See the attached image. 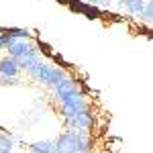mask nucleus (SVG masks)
<instances>
[{"label": "nucleus", "instance_id": "1", "mask_svg": "<svg viewBox=\"0 0 153 153\" xmlns=\"http://www.w3.org/2000/svg\"><path fill=\"white\" fill-rule=\"evenodd\" d=\"M53 94H55V100L59 102V110H61V114L65 118V123L71 120L78 112L88 108L80 84L76 80H71L70 76H65L63 80H59L53 86Z\"/></svg>", "mask_w": 153, "mask_h": 153}, {"label": "nucleus", "instance_id": "2", "mask_svg": "<svg viewBox=\"0 0 153 153\" xmlns=\"http://www.w3.org/2000/svg\"><path fill=\"white\" fill-rule=\"evenodd\" d=\"M55 153H90L92 137L86 129H68L55 139Z\"/></svg>", "mask_w": 153, "mask_h": 153}, {"label": "nucleus", "instance_id": "3", "mask_svg": "<svg viewBox=\"0 0 153 153\" xmlns=\"http://www.w3.org/2000/svg\"><path fill=\"white\" fill-rule=\"evenodd\" d=\"M25 71L35 80V82H41V84H47V86H55L59 80H63L68 74L63 68H59V65H53V63H49L45 61L43 57H37L33 63H29Z\"/></svg>", "mask_w": 153, "mask_h": 153}, {"label": "nucleus", "instance_id": "4", "mask_svg": "<svg viewBox=\"0 0 153 153\" xmlns=\"http://www.w3.org/2000/svg\"><path fill=\"white\" fill-rule=\"evenodd\" d=\"M6 51H8L10 57L16 59V63H19L21 70H25L29 63H33L37 57H41V55H39V49H37L29 39H16Z\"/></svg>", "mask_w": 153, "mask_h": 153}, {"label": "nucleus", "instance_id": "5", "mask_svg": "<svg viewBox=\"0 0 153 153\" xmlns=\"http://www.w3.org/2000/svg\"><path fill=\"white\" fill-rule=\"evenodd\" d=\"M19 63H16V59L10 57V55H6V57L0 59V76H12V78H16L19 76Z\"/></svg>", "mask_w": 153, "mask_h": 153}, {"label": "nucleus", "instance_id": "6", "mask_svg": "<svg viewBox=\"0 0 153 153\" xmlns=\"http://www.w3.org/2000/svg\"><path fill=\"white\" fill-rule=\"evenodd\" d=\"M145 2L147 0H118L120 8L125 12H131V14H139L143 10V6H145Z\"/></svg>", "mask_w": 153, "mask_h": 153}, {"label": "nucleus", "instance_id": "7", "mask_svg": "<svg viewBox=\"0 0 153 153\" xmlns=\"http://www.w3.org/2000/svg\"><path fill=\"white\" fill-rule=\"evenodd\" d=\"M29 153H55V143L53 141H37L29 147Z\"/></svg>", "mask_w": 153, "mask_h": 153}, {"label": "nucleus", "instance_id": "8", "mask_svg": "<svg viewBox=\"0 0 153 153\" xmlns=\"http://www.w3.org/2000/svg\"><path fill=\"white\" fill-rule=\"evenodd\" d=\"M139 16H141V21L145 25H151L153 23V2H151V0L145 2V6H143V10L139 12Z\"/></svg>", "mask_w": 153, "mask_h": 153}, {"label": "nucleus", "instance_id": "9", "mask_svg": "<svg viewBox=\"0 0 153 153\" xmlns=\"http://www.w3.org/2000/svg\"><path fill=\"white\" fill-rule=\"evenodd\" d=\"M14 149V139L10 135H0V153H12Z\"/></svg>", "mask_w": 153, "mask_h": 153}, {"label": "nucleus", "instance_id": "10", "mask_svg": "<svg viewBox=\"0 0 153 153\" xmlns=\"http://www.w3.org/2000/svg\"><path fill=\"white\" fill-rule=\"evenodd\" d=\"M19 82H21L19 78H12V76H0V84H2V86H16Z\"/></svg>", "mask_w": 153, "mask_h": 153}, {"label": "nucleus", "instance_id": "11", "mask_svg": "<svg viewBox=\"0 0 153 153\" xmlns=\"http://www.w3.org/2000/svg\"><path fill=\"white\" fill-rule=\"evenodd\" d=\"M86 2H90V4H96V6H102V4H106L108 0H86Z\"/></svg>", "mask_w": 153, "mask_h": 153}, {"label": "nucleus", "instance_id": "12", "mask_svg": "<svg viewBox=\"0 0 153 153\" xmlns=\"http://www.w3.org/2000/svg\"><path fill=\"white\" fill-rule=\"evenodd\" d=\"M108 2H110V0H108ZM117 2H118V0H117Z\"/></svg>", "mask_w": 153, "mask_h": 153}]
</instances>
